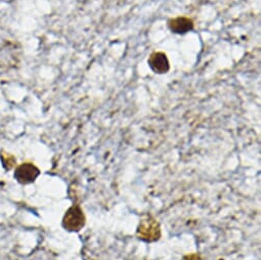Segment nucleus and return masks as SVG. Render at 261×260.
Instances as JSON below:
<instances>
[{"label":"nucleus","instance_id":"nucleus-1","mask_svg":"<svg viewBox=\"0 0 261 260\" xmlns=\"http://www.w3.org/2000/svg\"><path fill=\"white\" fill-rule=\"evenodd\" d=\"M137 236L140 240L149 243L158 241L161 237V229L158 221L151 215H147L141 220Z\"/></svg>","mask_w":261,"mask_h":260},{"label":"nucleus","instance_id":"nucleus-2","mask_svg":"<svg viewBox=\"0 0 261 260\" xmlns=\"http://www.w3.org/2000/svg\"><path fill=\"white\" fill-rule=\"evenodd\" d=\"M85 214L78 205H73L70 207L63 218V226L69 231L81 230L85 225Z\"/></svg>","mask_w":261,"mask_h":260},{"label":"nucleus","instance_id":"nucleus-3","mask_svg":"<svg viewBox=\"0 0 261 260\" xmlns=\"http://www.w3.org/2000/svg\"><path fill=\"white\" fill-rule=\"evenodd\" d=\"M39 174L40 170L35 164L31 162H24L17 166L15 171V178L21 185H29L34 183Z\"/></svg>","mask_w":261,"mask_h":260},{"label":"nucleus","instance_id":"nucleus-4","mask_svg":"<svg viewBox=\"0 0 261 260\" xmlns=\"http://www.w3.org/2000/svg\"><path fill=\"white\" fill-rule=\"evenodd\" d=\"M149 65L151 69L158 74H165L169 71V61L164 53H154L149 59Z\"/></svg>","mask_w":261,"mask_h":260},{"label":"nucleus","instance_id":"nucleus-5","mask_svg":"<svg viewBox=\"0 0 261 260\" xmlns=\"http://www.w3.org/2000/svg\"><path fill=\"white\" fill-rule=\"evenodd\" d=\"M169 29L177 34H185L193 30L194 23L192 20L184 17L172 19L168 22Z\"/></svg>","mask_w":261,"mask_h":260},{"label":"nucleus","instance_id":"nucleus-6","mask_svg":"<svg viewBox=\"0 0 261 260\" xmlns=\"http://www.w3.org/2000/svg\"><path fill=\"white\" fill-rule=\"evenodd\" d=\"M0 158H2L3 165L7 170L12 169L16 164V158L13 155H11L9 153H6L4 151L0 153Z\"/></svg>","mask_w":261,"mask_h":260},{"label":"nucleus","instance_id":"nucleus-7","mask_svg":"<svg viewBox=\"0 0 261 260\" xmlns=\"http://www.w3.org/2000/svg\"><path fill=\"white\" fill-rule=\"evenodd\" d=\"M185 260H202V259H201L200 256L197 255V254H191V255L186 256V257H185Z\"/></svg>","mask_w":261,"mask_h":260}]
</instances>
